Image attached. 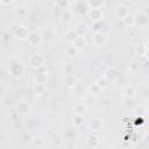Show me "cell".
<instances>
[{
    "label": "cell",
    "mask_w": 149,
    "mask_h": 149,
    "mask_svg": "<svg viewBox=\"0 0 149 149\" xmlns=\"http://www.w3.org/2000/svg\"><path fill=\"white\" fill-rule=\"evenodd\" d=\"M73 87H74V90H76L77 93H79V94L85 93V86H84V85H81V84H76Z\"/></svg>",
    "instance_id": "f546056e"
},
{
    "label": "cell",
    "mask_w": 149,
    "mask_h": 149,
    "mask_svg": "<svg viewBox=\"0 0 149 149\" xmlns=\"http://www.w3.org/2000/svg\"><path fill=\"white\" fill-rule=\"evenodd\" d=\"M106 41H107L106 35L102 34V33H100V31L94 33V34L92 35V37H91V42H92V44L95 45V47H100V45L105 44Z\"/></svg>",
    "instance_id": "5b68a950"
},
{
    "label": "cell",
    "mask_w": 149,
    "mask_h": 149,
    "mask_svg": "<svg viewBox=\"0 0 149 149\" xmlns=\"http://www.w3.org/2000/svg\"><path fill=\"white\" fill-rule=\"evenodd\" d=\"M77 54H78V48L74 47L73 44L70 45V47H68V48H65V55L68 57H76Z\"/></svg>",
    "instance_id": "44dd1931"
},
{
    "label": "cell",
    "mask_w": 149,
    "mask_h": 149,
    "mask_svg": "<svg viewBox=\"0 0 149 149\" xmlns=\"http://www.w3.org/2000/svg\"><path fill=\"white\" fill-rule=\"evenodd\" d=\"M0 2H1V3H3V5H8V3H10V2H12V0H0Z\"/></svg>",
    "instance_id": "e575fe53"
},
{
    "label": "cell",
    "mask_w": 149,
    "mask_h": 149,
    "mask_svg": "<svg viewBox=\"0 0 149 149\" xmlns=\"http://www.w3.org/2000/svg\"><path fill=\"white\" fill-rule=\"evenodd\" d=\"M42 33V36H43V40L45 38V40H55L56 37H57V33L52 29V28H47V29H44L43 31H41Z\"/></svg>",
    "instance_id": "30bf717a"
},
{
    "label": "cell",
    "mask_w": 149,
    "mask_h": 149,
    "mask_svg": "<svg viewBox=\"0 0 149 149\" xmlns=\"http://www.w3.org/2000/svg\"><path fill=\"white\" fill-rule=\"evenodd\" d=\"M139 69H140V65H139L137 62H132V63H130V65H129V70H130L132 72H136Z\"/></svg>",
    "instance_id": "4dcf8cb0"
},
{
    "label": "cell",
    "mask_w": 149,
    "mask_h": 149,
    "mask_svg": "<svg viewBox=\"0 0 149 149\" xmlns=\"http://www.w3.org/2000/svg\"><path fill=\"white\" fill-rule=\"evenodd\" d=\"M64 81H65V85L68 86V87H73L76 84H77V79H76V77L73 76V74H66L65 76V78H64Z\"/></svg>",
    "instance_id": "ac0fdd59"
},
{
    "label": "cell",
    "mask_w": 149,
    "mask_h": 149,
    "mask_svg": "<svg viewBox=\"0 0 149 149\" xmlns=\"http://www.w3.org/2000/svg\"><path fill=\"white\" fill-rule=\"evenodd\" d=\"M99 143H100V140H99V137H98L97 135H94V134H91V135L87 137V140H86V144H87V147H90V148H95V147L99 146Z\"/></svg>",
    "instance_id": "9c48e42d"
},
{
    "label": "cell",
    "mask_w": 149,
    "mask_h": 149,
    "mask_svg": "<svg viewBox=\"0 0 149 149\" xmlns=\"http://www.w3.org/2000/svg\"><path fill=\"white\" fill-rule=\"evenodd\" d=\"M8 72L14 78H20L24 73V66H23V64L20 61L13 59L9 63V65H8Z\"/></svg>",
    "instance_id": "6da1fadb"
},
{
    "label": "cell",
    "mask_w": 149,
    "mask_h": 149,
    "mask_svg": "<svg viewBox=\"0 0 149 149\" xmlns=\"http://www.w3.org/2000/svg\"><path fill=\"white\" fill-rule=\"evenodd\" d=\"M84 123V115H74V125L76 126H81Z\"/></svg>",
    "instance_id": "4316f807"
},
{
    "label": "cell",
    "mask_w": 149,
    "mask_h": 149,
    "mask_svg": "<svg viewBox=\"0 0 149 149\" xmlns=\"http://www.w3.org/2000/svg\"><path fill=\"white\" fill-rule=\"evenodd\" d=\"M28 43L30 45H38L43 42V36H42V33L41 31H37V30H34L31 33H29L28 37Z\"/></svg>",
    "instance_id": "3957f363"
},
{
    "label": "cell",
    "mask_w": 149,
    "mask_h": 149,
    "mask_svg": "<svg viewBox=\"0 0 149 149\" xmlns=\"http://www.w3.org/2000/svg\"><path fill=\"white\" fill-rule=\"evenodd\" d=\"M33 144L35 147H43V140H41L40 137H36L34 141H33Z\"/></svg>",
    "instance_id": "d6a6232c"
},
{
    "label": "cell",
    "mask_w": 149,
    "mask_h": 149,
    "mask_svg": "<svg viewBox=\"0 0 149 149\" xmlns=\"http://www.w3.org/2000/svg\"><path fill=\"white\" fill-rule=\"evenodd\" d=\"M33 90H34V93L36 94V95H42V94H44L45 93V84H41V83H35V85H34V87H33Z\"/></svg>",
    "instance_id": "e0dca14e"
},
{
    "label": "cell",
    "mask_w": 149,
    "mask_h": 149,
    "mask_svg": "<svg viewBox=\"0 0 149 149\" xmlns=\"http://www.w3.org/2000/svg\"><path fill=\"white\" fill-rule=\"evenodd\" d=\"M90 91H91V93H93V94H98L101 90L99 88V86H98L95 83H93V84H91V86H90Z\"/></svg>",
    "instance_id": "f1b7e54d"
},
{
    "label": "cell",
    "mask_w": 149,
    "mask_h": 149,
    "mask_svg": "<svg viewBox=\"0 0 149 149\" xmlns=\"http://www.w3.org/2000/svg\"><path fill=\"white\" fill-rule=\"evenodd\" d=\"M121 20L125 23V26H127V27H133L135 24V15L133 13H130V12L126 16H123Z\"/></svg>",
    "instance_id": "8fae6325"
},
{
    "label": "cell",
    "mask_w": 149,
    "mask_h": 149,
    "mask_svg": "<svg viewBox=\"0 0 149 149\" xmlns=\"http://www.w3.org/2000/svg\"><path fill=\"white\" fill-rule=\"evenodd\" d=\"M76 36H77V33L73 30V28L69 29V30L66 31V34H65V38H66L68 41H73Z\"/></svg>",
    "instance_id": "484cf974"
},
{
    "label": "cell",
    "mask_w": 149,
    "mask_h": 149,
    "mask_svg": "<svg viewBox=\"0 0 149 149\" xmlns=\"http://www.w3.org/2000/svg\"><path fill=\"white\" fill-rule=\"evenodd\" d=\"M134 52L136 56H144L147 57V54H148V47L146 43H137L134 48Z\"/></svg>",
    "instance_id": "8992f818"
},
{
    "label": "cell",
    "mask_w": 149,
    "mask_h": 149,
    "mask_svg": "<svg viewBox=\"0 0 149 149\" xmlns=\"http://www.w3.org/2000/svg\"><path fill=\"white\" fill-rule=\"evenodd\" d=\"M87 6L91 8H101L104 5V0H86Z\"/></svg>",
    "instance_id": "603a6c76"
},
{
    "label": "cell",
    "mask_w": 149,
    "mask_h": 149,
    "mask_svg": "<svg viewBox=\"0 0 149 149\" xmlns=\"http://www.w3.org/2000/svg\"><path fill=\"white\" fill-rule=\"evenodd\" d=\"M72 43H73V45L77 47L78 49H79V48H83V47L85 45V36L77 35V36L74 37V40L72 41Z\"/></svg>",
    "instance_id": "d6986e66"
},
{
    "label": "cell",
    "mask_w": 149,
    "mask_h": 149,
    "mask_svg": "<svg viewBox=\"0 0 149 149\" xmlns=\"http://www.w3.org/2000/svg\"><path fill=\"white\" fill-rule=\"evenodd\" d=\"M104 77L108 81H115L119 78V71L115 66H108V68H106V70L104 72Z\"/></svg>",
    "instance_id": "277c9868"
},
{
    "label": "cell",
    "mask_w": 149,
    "mask_h": 149,
    "mask_svg": "<svg viewBox=\"0 0 149 149\" xmlns=\"http://www.w3.org/2000/svg\"><path fill=\"white\" fill-rule=\"evenodd\" d=\"M15 35H16V37L20 38V40H27L29 33H28V29H27L24 26H20V27L16 28Z\"/></svg>",
    "instance_id": "ba28073f"
},
{
    "label": "cell",
    "mask_w": 149,
    "mask_h": 149,
    "mask_svg": "<svg viewBox=\"0 0 149 149\" xmlns=\"http://www.w3.org/2000/svg\"><path fill=\"white\" fill-rule=\"evenodd\" d=\"M90 128H91L92 130H95V132L100 130V129L102 128V120H101V119H98V118L92 119L91 122H90Z\"/></svg>",
    "instance_id": "9a60e30c"
},
{
    "label": "cell",
    "mask_w": 149,
    "mask_h": 149,
    "mask_svg": "<svg viewBox=\"0 0 149 149\" xmlns=\"http://www.w3.org/2000/svg\"><path fill=\"white\" fill-rule=\"evenodd\" d=\"M16 111H17L20 114H26V113L29 111V106H28V104H27L26 101L20 100V101H17V104H16Z\"/></svg>",
    "instance_id": "5bb4252c"
},
{
    "label": "cell",
    "mask_w": 149,
    "mask_h": 149,
    "mask_svg": "<svg viewBox=\"0 0 149 149\" xmlns=\"http://www.w3.org/2000/svg\"><path fill=\"white\" fill-rule=\"evenodd\" d=\"M85 111H86V107L84 106V104H77L74 106V114H78V115H84L85 114Z\"/></svg>",
    "instance_id": "cb8c5ba5"
},
{
    "label": "cell",
    "mask_w": 149,
    "mask_h": 149,
    "mask_svg": "<svg viewBox=\"0 0 149 149\" xmlns=\"http://www.w3.org/2000/svg\"><path fill=\"white\" fill-rule=\"evenodd\" d=\"M136 94V88L133 86V85H128L123 88V97L125 98H128V99H132L134 95Z\"/></svg>",
    "instance_id": "4fadbf2b"
},
{
    "label": "cell",
    "mask_w": 149,
    "mask_h": 149,
    "mask_svg": "<svg viewBox=\"0 0 149 149\" xmlns=\"http://www.w3.org/2000/svg\"><path fill=\"white\" fill-rule=\"evenodd\" d=\"M71 19H72V14L69 10H65L63 13V20L66 21V22H69V21H71Z\"/></svg>",
    "instance_id": "1f68e13d"
},
{
    "label": "cell",
    "mask_w": 149,
    "mask_h": 149,
    "mask_svg": "<svg viewBox=\"0 0 149 149\" xmlns=\"http://www.w3.org/2000/svg\"><path fill=\"white\" fill-rule=\"evenodd\" d=\"M70 3V0H56V5L61 8H66Z\"/></svg>",
    "instance_id": "83f0119b"
},
{
    "label": "cell",
    "mask_w": 149,
    "mask_h": 149,
    "mask_svg": "<svg viewBox=\"0 0 149 149\" xmlns=\"http://www.w3.org/2000/svg\"><path fill=\"white\" fill-rule=\"evenodd\" d=\"M28 63H29V66L33 68V69H41L44 64V58L41 54L38 52H34L29 59H28Z\"/></svg>",
    "instance_id": "7a4b0ae2"
},
{
    "label": "cell",
    "mask_w": 149,
    "mask_h": 149,
    "mask_svg": "<svg viewBox=\"0 0 149 149\" xmlns=\"http://www.w3.org/2000/svg\"><path fill=\"white\" fill-rule=\"evenodd\" d=\"M128 13H129L128 7H127V6H123V5L119 6V7H118V9H116V15H118V17H119V19H122V17H123V16H126Z\"/></svg>",
    "instance_id": "ffe728a7"
},
{
    "label": "cell",
    "mask_w": 149,
    "mask_h": 149,
    "mask_svg": "<svg viewBox=\"0 0 149 149\" xmlns=\"http://www.w3.org/2000/svg\"><path fill=\"white\" fill-rule=\"evenodd\" d=\"M148 23V19H147V15L144 13H139L136 16H135V24H139V26H146Z\"/></svg>",
    "instance_id": "2e32d148"
},
{
    "label": "cell",
    "mask_w": 149,
    "mask_h": 149,
    "mask_svg": "<svg viewBox=\"0 0 149 149\" xmlns=\"http://www.w3.org/2000/svg\"><path fill=\"white\" fill-rule=\"evenodd\" d=\"M26 8L23 7V6H21V7H17V13L19 14H21V15H23L24 13H26V10H24Z\"/></svg>",
    "instance_id": "836d02e7"
},
{
    "label": "cell",
    "mask_w": 149,
    "mask_h": 149,
    "mask_svg": "<svg viewBox=\"0 0 149 149\" xmlns=\"http://www.w3.org/2000/svg\"><path fill=\"white\" fill-rule=\"evenodd\" d=\"M73 30L77 33V35L85 36L86 33H87V26L85 23H76L73 26Z\"/></svg>",
    "instance_id": "7c38bea8"
},
{
    "label": "cell",
    "mask_w": 149,
    "mask_h": 149,
    "mask_svg": "<svg viewBox=\"0 0 149 149\" xmlns=\"http://www.w3.org/2000/svg\"><path fill=\"white\" fill-rule=\"evenodd\" d=\"M48 79V72H40L36 77V83H41V84H45Z\"/></svg>",
    "instance_id": "d4e9b609"
},
{
    "label": "cell",
    "mask_w": 149,
    "mask_h": 149,
    "mask_svg": "<svg viewBox=\"0 0 149 149\" xmlns=\"http://www.w3.org/2000/svg\"><path fill=\"white\" fill-rule=\"evenodd\" d=\"M94 83H95V84L99 86V88H100V90H105V88L108 86V80H107V79H106L104 76L99 77V78H98V79H97Z\"/></svg>",
    "instance_id": "7402d4cb"
},
{
    "label": "cell",
    "mask_w": 149,
    "mask_h": 149,
    "mask_svg": "<svg viewBox=\"0 0 149 149\" xmlns=\"http://www.w3.org/2000/svg\"><path fill=\"white\" fill-rule=\"evenodd\" d=\"M90 17H91V20L93 22L102 20V10H101V8H92L91 12H90Z\"/></svg>",
    "instance_id": "52a82bcc"
}]
</instances>
